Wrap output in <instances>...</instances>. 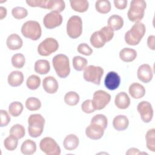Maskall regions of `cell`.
<instances>
[{"mask_svg":"<svg viewBox=\"0 0 155 155\" xmlns=\"http://www.w3.org/2000/svg\"><path fill=\"white\" fill-rule=\"evenodd\" d=\"M58 42L53 38H47L42 41L38 47V53L43 56H47L58 50Z\"/></svg>","mask_w":155,"mask_h":155,"instance_id":"30bf717a","label":"cell"},{"mask_svg":"<svg viewBox=\"0 0 155 155\" xmlns=\"http://www.w3.org/2000/svg\"><path fill=\"white\" fill-rule=\"evenodd\" d=\"M90 123L97 124L105 130L108 125V119L104 114H97L92 117Z\"/></svg>","mask_w":155,"mask_h":155,"instance_id":"f35d334b","label":"cell"},{"mask_svg":"<svg viewBox=\"0 0 155 155\" xmlns=\"http://www.w3.org/2000/svg\"><path fill=\"white\" fill-rule=\"evenodd\" d=\"M8 84L12 87H18L21 85L24 81V75L21 71H13L8 76Z\"/></svg>","mask_w":155,"mask_h":155,"instance_id":"44dd1931","label":"cell"},{"mask_svg":"<svg viewBox=\"0 0 155 155\" xmlns=\"http://www.w3.org/2000/svg\"><path fill=\"white\" fill-rule=\"evenodd\" d=\"M78 51L85 56H90L93 53L92 48L87 44L82 43L80 44L78 47Z\"/></svg>","mask_w":155,"mask_h":155,"instance_id":"7bdbcfd3","label":"cell"},{"mask_svg":"<svg viewBox=\"0 0 155 155\" xmlns=\"http://www.w3.org/2000/svg\"><path fill=\"white\" fill-rule=\"evenodd\" d=\"M116 106L122 110L127 108L130 104V99L128 95L125 92H120L116 94L114 99Z\"/></svg>","mask_w":155,"mask_h":155,"instance_id":"d6986e66","label":"cell"},{"mask_svg":"<svg viewBox=\"0 0 155 155\" xmlns=\"http://www.w3.org/2000/svg\"><path fill=\"white\" fill-rule=\"evenodd\" d=\"M12 16L16 19L25 18L28 15V12L26 8L22 7H16L12 10Z\"/></svg>","mask_w":155,"mask_h":155,"instance_id":"60d3db41","label":"cell"},{"mask_svg":"<svg viewBox=\"0 0 155 155\" xmlns=\"http://www.w3.org/2000/svg\"><path fill=\"white\" fill-rule=\"evenodd\" d=\"M147 147L150 151H155V129L148 130L145 135Z\"/></svg>","mask_w":155,"mask_h":155,"instance_id":"4dcf8cb0","label":"cell"},{"mask_svg":"<svg viewBox=\"0 0 155 155\" xmlns=\"http://www.w3.org/2000/svg\"><path fill=\"white\" fill-rule=\"evenodd\" d=\"M130 96L134 99H140L145 94V88L141 84L135 82L131 84L128 88Z\"/></svg>","mask_w":155,"mask_h":155,"instance_id":"ffe728a7","label":"cell"},{"mask_svg":"<svg viewBox=\"0 0 155 155\" xmlns=\"http://www.w3.org/2000/svg\"><path fill=\"white\" fill-rule=\"evenodd\" d=\"M137 76L141 82L143 83L150 82L153 77V73L150 65L147 64L141 65L137 70Z\"/></svg>","mask_w":155,"mask_h":155,"instance_id":"9a60e30c","label":"cell"},{"mask_svg":"<svg viewBox=\"0 0 155 155\" xmlns=\"http://www.w3.org/2000/svg\"><path fill=\"white\" fill-rule=\"evenodd\" d=\"M12 64L16 68H22L25 63V58L21 53L15 54L12 58Z\"/></svg>","mask_w":155,"mask_h":155,"instance_id":"74e56055","label":"cell"},{"mask_svg":"<svg viewBox=\"0 0 155 155\" xmlns=\"http://www.w3.org/2000/svg\"><path fill=\"white\" fill-rule=\"evenodd\" d=\"M137 110L143 122H150L153 117V109L151 104L148 101H143L137 106Z\"/></svg>","mask_w":155,"mask_h":155,"instance_id":"4fadbf2b","label":"cell"},{"mask_svg":"<svg viewBox=\"0 0 155 155\" xmlns=\"http://www.w3.org/2000/svg\"><path fill=\"white\" fill-rule=\"evenodd\" d=\"M18 139L10 135L4 140V146L8 151L15 150L18 146Z\"/></svg>","mask_w":155,"mask_h":155,"instance_id":"ab89813d","label":"cell"},{"mask_svg":"<svg viewBox=\"0 0 155 155\" xmlns=\"http://www.w3.org/2000/svg\"><path fill=\"white\" fill-rule=\"evenodd\" d=\"M62 19V16L60 13L51 11L45 15L43 19V24L47 29H53L61 25Z\"/></svg>","mask_w":155,"mask_h":155,"instance_id":"7c38bea8","label":"cell"},{"mask_svg":"<svg viewBox=\"0 0 155 155\" xmlns=\"http://www.w3.org/2000/svg\"><path fill=\"white\" fill-rule=\"evenodd\" d=\"M154 40H155V36L154 35L149 36L147 39V45L149 47V48L152 50H155Z\"/></svg>","mask_w":155,"mask_h":155,"instance_id":"7dc6e473","label":"cell"},{"mask_svg":"<svg viewBox=\"0 0 155 155\" xmlns=\"http://www.w3.org/2000/svg\"><path fill=\"white\" fill-rule=\"evenodd\" d=\"M6 44L10 50H16L20 49L22 47L23 42L21 38L18 35L13 33L8 36Z\"/></svg>","mask_w":155,"mask_h":155,"instance_id":"ac0fdd59","label":"cell"},{"mask_svg":"<svg viewBox=\"0 0 155 155\" xmlns=\"http://www.w3.org/2000/svg\"><path fill=\"white\" fill-rule=\"evenodd\" d=\"M146 27L141 22H136L125 35V42L130 45H136L139 44L145 35Z\"/></svg>","mask_w":155,"mask_h":155,"instance_id":"6da1fadb","label":"cell"},{"mask_svg":"<svg viewBox=\"0 0 155 155\" xmlns=\"http://www.w3.org/2000/svg\"><path fill=\"white\" fill-rule=\"evenodd\" d=\"M120 84V78L115 71H110L105 76L104 85L110 90L117 89Z\"/></svg>","mask_w":155,"mask_h":155,"instance_id":"5bb4252c","label":"cell"},{"mask_svg":"<svg viewBox=\"0 0 155 155\" xmlns=\"http://www.w3.org/2000/svg\"><path fill=\"white\" fill-rule=\"evenodd\" d=\"M45 119L40 114H31L28 119V132L31 137L40 136L44 130Z\"/></svg>","mask_w":155,"mask_h":155,"instance_id":"277c9868","label":"cell"},{"mask_svg":"<svg viewBox=\"0 0 155 155\" xmlns=\"http://www.w3.org/2000/svg\"><path fill=\"white\" fill-rule=\"evenodd\" d=\"M79 143V140L78 136L74 134H70L65 137L63 141V145L65 150L71 151L78 147Z\"/></svg>","mask_w":155,"mask_h":155,"instance_id":"603a6c76","label":"cell"},{"mask_svg":"<svg viewBox=\"0 0 155 155\" xmlns=\"http://www.w3.org/2000/svg\"><path fill=\"white\" fill-rule=\"evenodd\" d=\"M105 129L96 124L90 123V124L85 129L86 136L93 140H97L101 139L104 134Z\"/></svg>","mask_w":155,"mask_h":155,"instance_id":"2e32d148","label":"cell"},{"mask_svg":"<svg viewBox=\"0 0 155 155\" xmlns=\"http://www.w3.org/2000/svg\"><path fill=\"white\" fill-rule=\"evenodd\" d=\"M104 73V70L101 67L90 65L84 69L83 77L86 81L99 85L101 84V80Z\"/></svg>","mask_w":155,"mask_h":155,"instance_id":"52a82bcc","label":"cell"},{"mask_svg":"<svg viewBox=\"0 0 155 155\" xmlns=\"http://www.w3.org/2000/svg\"><path fill=\"white\" fill-rule=\"evenodd\" d=\"M113 36L114 31L108 26H105L91 35L90 43L94 47L99 48L104 46L106 42L110 41Z\"/></svg>","mask_w":155,"mask_h":155,"instance_id":"7a4b0ae2","label":"cell"},{"mask_svg":"<svg viewBox=\"0 0 155 155\" xmlns=\"http://www.w3.org/2000/svg\"><path fill=\"white\" fill-rule=\"evenodd\" d=\"M36 150L35 142L31 139H27L21 145V151L23 154L31 155L34 154Z\"/></svg>","mask_w":155,"mask_h":155,"instance_id":"4316f807","label":"cell"},{"mask_svg":"<svg viewBox=\"0 0 155 155\" xmlns=\"http://www.w3.org/2000/svg\"><path fill=\"white\" fill-rule=\"evenodd\" d=\"M53 68L56 74L61 78H67L70 73V67L68 58L63 54L54 56L52 59Z\"/></svg>","mask_w":155,"mask_h":155,"instance_id":"3957f363","label":"cell"},{"mask_svg":"<svg viewBox=\"0 0 155 155\" xmlns=\"http://www.w3.org/2000/svg\"><path fill=\"white\" fill-rule=\"evenodd\" d=\"M65 8V4L64 1L62 0H53V5L51 11L58 12L59 13L62 12Z\"/></svg>","mask_w":155,"mask_h":155,"instance_id":"ee69618b","label":"cell"},{"mask_svg":"<svg viewBox=\"0 0 155 155\" xmlns=\"http://www.w3.org/2000/svg\"><path fill=\"white\" fill-rule=\"evenodd\" d=\"M53 0H28L26 3L30 7H39L51 10Z\"/></svg>","mask_w":155,"mask_h":155,"instance_id":"83f0119b","label":"cell"},{"mask_svg":"<svg viewBox=\"0 0 155 155\" xmlns=\"http://www.w3.org/2000/svg\"><path fill=\"white\" fill-rule=\"evenodd\" d=\"M21 33L26 38L37 41L41 36V27L39 23L36 21H28L22 25Z\"/></svg>","mask_w":155,"mask_h":155,"instance_id":"8992f818","label":"cell"},{"mask_svg":"<svg viewBox=\"0 0 155 155\" xmlns=\"http://www.w3.org/2000/svg\"><path fill=\"white\" fill-rule=\"evenodd\" d=\"M82 32V21L79 16H71L67 24V33L72 39L79 38Z\"/></svg>","mask_w":155,"mask_h":155,"instance_id":"ba28073f","label":"cell"},{"mask_svg":"<svg viewBox=\"0 0 155 155\" xmlns=\"http://www.w3.org/2000/svg\"><path fill=\"white\" fill-rule=\"evenodd\" d=\"M25 107L30 111H36L41 107L40 100L36 97H28L25 101Z\"/></svg>","mask_w":155,"mask_h":155,"instance_id":"d590c367","label":"cell"},{"mask_svg":"<svg viewBox=\"0 0 155 155\" xmlns=\"http://www.w3.org/2000/svg\"><path fill=\"white\" fill-rule=\"evenodd\" d=\"M42 87L47 93L53 94L57 92L59 85L57 80L53 76H49L43 79Z\"/></svg>","mask_w":155,"mask_h":155,"instance_id":"e0dca14e","label":"cell"},{"mask_svg":"<svg viewBox=\"0 0 155 155\" xmlns=\"http://www.w3.org/2000/svg\"><path fill=\"white\" fill-rule=\"evenodd\" d=\"M95 8L97 12L102 14H106L111 10V4L108 0H99L95 2Z\"/></svg>","mask_w":155,"mask_h":155,"instance_id":"f546056e","label":"cell"},{"mask_svg":"<svg viewBox=\"0 0 155 155\" xmlns=\"http://www.w3.org/2000/svg\"><path fill=\"white\" fill-rule=\"evenodd\" d=\"M9 133L10 135L17 139H20L24 136L25 131L24 127L22 125L17 124L11 127Z\"/></svg>","mask_w":155,"mask_h":155,"instance_id":"836d02e7","label":"cell"},{"mask_svg":"<svg viewBox=\"0 0 155 155\" xmlns=\"http://www.w3.org/2000/svg\"><path fill=\"white\" fill-rule=\"evenodd\" d=\"M23 108L24 107L22 103L18 101H15L9 105L8 112L12 116L18 117L22 113Z\"/></svg>","mask_w":155,"mask_h":155,"instance_id":"d6a6232c","label":"cell"},{"mask_svg":"<svg viewBox=\"0 0 155 155\" xmlns=\"http://www.w3.org/2000/svg\"><path fill=\"white\" fill-rule=\"evenodd\" d=\"M81 109L82 111L87 114L92 113L96 110L93 105L92 100L90 99L85 100L82 102L81 105Z\"/></svg>","mask_w":155,"mask_h":155,"instance_id":"b9f144b4","label":"cell"},{"mask_svg":"<svg viewBox=\"0 0 155 155\" xmlns=\"http://www.w3.org/2000/svg\"><path fill=\"white\" fill-rule=\"evenodd\" d=\"M140 153L139 150L136 148H131L126 152V154H139Z\"/></svg>","mask_w":155,"mask_h":155,"instance_id":"c3c4849f","label":"cell"},{"mask_svg":"<svg viewBox=\"0 0 155 155\" xmlns=\"http://www.w3.org/2000/svg\"><path fill=\"white\" fill-rule=\"evenodd\" d=\"M111 96L104 90H97L93 93L92 104L95 110H101L104 108L110 102Z\"/></svg>","mask_w":155,"mask_h":155,"instance_id":"8fae6325","label":"cell"},{"mask_svg":"<svg viewBox=\"0 0 155 155\" xmlns=\"http://www.w3.org/2000/svg\"><path fill=\"white\" fill-rule=\"evenodd\" d=\"M79 95L75 91H70L67 92L64 96V102L70 106H74L79 102Z\"/></svg>","mask_w":155,"mask_h":155,"instance_id":"1f68e13d","label":"cell"},{"mask_svg":"<svg viewBox=\"0 0 155 155\" xmlns=\"http://www.w3.org/2000/svg\"><path fill=\"white\" fill-rule=\"evenodd\" d=\"M127 0H114V7L119 10H124L127 6Z\"/></svg>","mask_w":155,"mask_h":155,"instance_id":"bcb514c9","label":"cell"},{"mask_svg":"<svg viewBox=\"0 0 155 155\" xmlns=\"http://www.w3.org/2000/svg\"><path fill=\"white\" fill-rule=\"evenodd\" d=\"M108 27L113 31L120 30L124 25L123 18L117 15H113L108 19Z\"/></svg>","mask_w":155,"mask_h":155,"instance_id":"d4e9b609","label":"cell"},{"mask_svg":"<svg viewBox=\"0 0 155 155\" xmlns=\"http://www.w3.org/2000/svg\"><path fill=\"white\" fill-rule=\"evenodd\" d=\"M41 84L40 78L35 74H32L30 76L26 81L27 87L31 90H36L39 88Z\"/></svg>","mask_w":155,"mask_h":155,"instance_id":"8d00e7d4","label":"cell"},{"mask_svg":"<svg viewBox=\"0 0 155 155\" xmlns=\"http://www.w3.org/2000/svg\"><path fill=\"white\" fill-rule=\"evenodd\" d=\"M7 15V9L4 7H0V19L2 20Z\"/></svg>","mask_w":155,"mask_h":155,"instance_id":"681fc988","label":"cell"},{"mask_svg":"<svg viewBox=\"0 0 155 155\" xmlns=\"http://www.w3.org/2000/svg\"><path fill=\"white\" fill-rule=\"evenodd\" d=\"M0 117H1V123L0 126L1 127L7 126L8 123L10 122V117L8 115L7 111L4 110H0Z\"/></svg>","mask_w":155,"mask_h":155,"instance_id":"f6af8a7d","label":"cell"},{"mask_svg":"<svg viewBox=\"0 0 155 155\" xmlns=\"http://www.w3.org/2000/svg\"><path fill=\"white\" fill-rule=\"evenodd\" d=\"M73 67L77 71L84 70L87 65V60L80 56H76L73 58Z\"/></svg>","mask_w":155,"mask_h":155,"instance_id":"e575fe53","label":"cell"},{"mask_svg":"<svg viewBox=\"0 0 155 155\" xmlns=\"http://www.w3.org/2000/svg\"><path fill=\"white\" fill-rule=\"evenodd\" d=\"M147 3L143 0H133L130 2L127 16L131 22H139L144 16Z\"/></svg>","mask_w":155,"mask_h":155,"instance_id":"5b68a950","label":"cell"},{"mask_svg":"<svg viewBox=\"0 0 155 155\" xmlns=\"http://www.w3.org/2000/svg\"><path fill=\"white\" fill-rule=\"evenodd\" d=\"M129 125V120L126 116H116L113 120V126L117 131H124Z\"/></svg>","mask_w":155,"mask_h":155,"instance_id":"7402d4cb","label":"cell"},{"mask_svg":"<svg viewBox=\"0 0 155 155\" xmlns=\"http://www.w3.org/2000/svg\"><path fill=\"white\" fill-rule=\"evenodd\" d=\"M41 150L47 155H59L61 148L57 142L51 137H45L43 138L40 143Z\"/></svg>","mask_w":155,"mask_h":155,"instance_id":"9c48e42d","label":"cell"},{"mask_svg":"<svg viewBox=\"0 0 155 155\" xmlns=\"http://www.w3.org/2000/svg\"><path fill=\"white\" fill-rule=\"evenodd\" d=\"M35 71L40 74H47L50 70L49 62L45 59H39L35 63Z\"/></svg>","mask_w":155,"mask_h":155,"instance_id":"484cf974","label":"cell"},{"mask_svg":"<svg viewBox=\"0 0 155 155\" xmlns=\"http://www.w3.org/2000/svg\"><path fill=\"white\" fill-rule=\"evenodd\" d=\"M71 8L77 12L84 13L86 12L89 7L88 1L85 0L70 1Z\"/></svg>","mask_w":155,"mask_h":155,"instance_id":"f1b7e54d","label":"cell"},{"mask_svg":"<svg viewBox=\"0 0 155 155\" xmlns=\"http://www.w3.org/2000/svg\"><path fill=\"white\" fill-rule=\"evenodd\" d=\"M137 57V51L130 48H124L119 52L120 59L125 62L133 61Z\"/></svg>","mask_w":155,"mask_h":155,"instance_id":"cb8c5ba5","label":"cell"}]
</instances>
